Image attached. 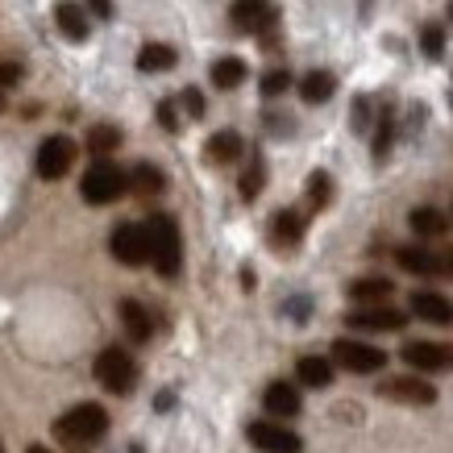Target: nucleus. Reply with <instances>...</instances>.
<instances>
[{"mask_svg": "<svg viewBox=\"0 0 453 453\" xmlns=\"http://www.w3.org/2000/svg\"><path fill=\"white\" fill-rule=\"evenodd\" d=\"M109 437V412L100 403H75L55 420V441L71 453H92Z\"/></svg>", "mask_w": 453, "mask_h": 453, "instance_id": "nucleus-1", "label": "nucleus"}, {"mask_svg": "<svg viewBox=\"0 0 453 453\" xmlns=\"http://www.w3.org/2000/svg\"><path fill=\"white\" fill-rule=\"evenodd\" d=\"M146 237H150V262L163 279H175L183 271V234H179V220L166 212H154L146 220Z\"/></svg>", "mask_w": 453, "mask_h": 453, "instance_id": "nucleus-2", "label": "nucleus"}, {"mask_svg": "<svg viewBox=\"0 0 453 453\" xmlns=\"http://www.w3.org/2000/svg\"><path fill=\"white\" fill-rule=\"evenodd\" d=\"M92 374H96V383L104 387V391H112V395H129V391L138 387V362H134V354L121 349V345H104L96 354V362H92Z\"/></svg>", "mask_w": 453, "mask_h": 453, "instance_id": "nucleus-3", "label": "nucleus"}, {"mask_svg": "<svg viewBox=\"0 0 453 453\" xmlns=\"http://www.w3.org/2000/svg\"><path fill=\"white\" fill-rule=\"evenodd\" d=\"M129 192V179H125V171L117 163H109V158H96V163L83 171V183H80V196L88 200V204H112V200H121V196Z\"/></svg>", "mask_w": 453, "mask_h": 453, "instance_id": "nucleus-4", "label": "nucleus"}, {"mask_svg": "<svg viewBox=\"0 0 453 453\" xmlns=\"http://www.w3.org/2000/svg\"><path fill=\"white\" fill-rule=\"evenodd\" d=\"M329 362L349 374H379L387 366V349H379L371 342H354V337H337Z\"/></svg>", "mask_w": 453, "mask_h": 453, "instance_id": "nucleus-5", "label": "nucleus"}, {"mask_svg": "<svg viewBox=\"0 0 453 453\" xmlns=\"http://www.w3.org/2000/svg\"><path fill=\"white\" fill-rule=\"evenodd\" d=\"M75 158H80V146L67 138V134H55V138H46L38 146V154H34V171H38V179H63L75 166Z\"/></svg>", "mask_w": 453, "mask_h": 453, "instance_id": "nucleus-6", "label": "nucleus"}, {"mask_svg": "<svg viewBox=\"0 0 453 453\" xmlns=\"http://www.w3.org/2000/svg\"><path fill=\"white\" fill-rule=\"evenodd\" d=\"M109 250L121 266H146V262H150V237H146V225H138V220L117 225L112 237H109Z\"/></svg>", "mask_w": 453, "mask_h": 453, "instance_id": "nucleus-7", "label": "nucleus"}, {"mask_svg": "<svg viewBox=\"0 0 453 453\" xmlns=\"http://www.w3.org/2000/svg\"><path fill=\"white\" fill-rule=\"evenodd\" d=\"M246 437L258 453H300L303 449L300 433H291L283 420H254L246 428Z\"/></svg>", "mask_w": 453, "mask_h": 453, "instance_id": "nucleus-8", "label": "nucleus"}, {"mask_svg": "<svg viewBox=\"0 0 453 453\" xmlns=\"http://www.w3.org/2000/svg\"><path fill=\"white\" fill-rule=\"evenodd\" d=\"M345 325H349V329H362V333H399L408 325V316L399 312V308H387V303L379 300V303L354 308V312L345 316Z\"/></svg>", "mask_w": 453, "mask_h": 453, "instance_id": "nucleus-9", "label": "nucleus"}, {"mask_svg": "<svg viewBox=\"0 0 453 453\" xmlns=\"http://www.w3.org/2000/svg\"><path fill=\"white\" fill-rule=\"evenodd\" d=\"M374 391L383 399H395V403H408V408H425L437 399V387L425 383V379H416V374H399V379H383V383H374Z\"/></svg>", "mask_w": 453, "mask_h": 453, "instance_id": "nucleus-10", "label": "nucleus"}, {"mask_svg": "<svg viewBox=\"0 0 453 453\" xmlns=\"http://www.w3.org/2000/svg\"><path fill=\"white\" fill-rule=\"evenodd\" d=\"M229 21L242 34H271L279 26V9L271 0H237L234 9H229Z\"/></svg>", "mask_w": 453, "mask_h": 453, "instance_id": "nucleus-11", "label": "nucleus"}, {"mask_svg": "<svg viewBox=\"0 0 453 453\" xmlns=\"http://www.w3.org/2000/svg\"><path fill=\"white\" fill-rule=\"evenodd\" d=\"M262 408H266V416H271V420H291V416H300V408H303L300 387L275 379V383L262 391Z\"/></svg>", "mask_w": 453, "mask_h": 453, "instance_id": "nucleus-12", "label": "nucleus"}, {"mask_svg": "<svg viewBox=\"0 0 453 453\" xmlns=\"http://www.w3.org/2000/svg\"><path fill=\"white\" fill-rule=\"evenodd\" d=\"M399 357H403L412 371H420V374L445 371V345H437V342H408L403 349H399Z\"/></svg>", "mask_w": 453, "mask_h": 453, "instance_id": "nucleus-13", "label": "nucleus"}, {"mask_svg": "<svg viewBox=\"0 0 453 453\" xmlns=\"http://www.w3.org/2000/svg\"><path fill=\"white\" fill-rule=\"evenodd\" d=\"M55 26L67 42H88V34H92L88 13H83V4H75V0H58L55 4Z\"/></svg>", "mask_w": 453, "mask_h": 453, "instance_id": "nucleus-14", "label": "nucleus"}, {"mask_svg": "<svg viewBox=\"0 0 453 453\" xmlns=\"http://www.w3.org/2000/svg\"><path fill=\"white\" fill-rule=\"evenodd\" d=\"M395 262L408 271V275H425V279H437L441 275V254L437 250H425V246H399L395 250Z\"/></svg>", "mask_w": 453, "mask_h": 453, "instance_id": "nucleus-15", "label": "nucleus"}, {"mask_svg": "<svg viewBox=\"0 0 453 453\" xmlns=\"http://www.w3.org/2000/svg\"><path fill=\"white\" fill-rule=\"evenodd\" d=\"M271 242H275L279 250H296L303 242V217L296 208H283V212L271 217Z\"/></svg>", "mask_w": 453, "mask_h": 453, "instance_id": "nucleus-16", "label": "nucleus"}, {"mask_svg": "<svg viewBox=\"0 0 453 453\" xmlns=\"http://www.w3.org/2000/svg\"><path fill=\"white\" fill-rule=\"evenodd\" d=\"M408 303H412V316H420L428 325H449L453 320V303L445 296H437V291H412Z\"/></svg>", "mask_w": 453, "mask_h": 453, "instance_id": "nucleus-17", "label": "nucleus"}, {"mask_svg": "<svg viewBox=\"0 0 453 453\" xmlns=\"http://www.w3.org/2000/svg\"><path fill=\"white\" fill-rule=\"evenodd\" d=\"M179 63L175 46H166V42H146L138 50V71L142 75H163V71H171Z\"/></svg>", "mask_w": 453, "mask_h": 453, "instance_id": "nucleus-18", "label": "nucleus"}, {"mask_svg": "<svg viewBox=\"0 0 453 453\" xmlns=\"http://www.w3.org/2000/svg\"><path fill=\"white\" fill-rule=\"evenodd\" d=\"M242 150H246V142H242V134L237 129H220V134H212L208 138V146H204V154H208V163H237L242 158Z\"/></svg>", "mask_w": 453, "mask_h": 453, "instance_id": "nucleus-19", "label": "nucleus"}, {"mask_svg": "<svg viewBox=\"0 0 453 453\" xmlns=\"http://www.w3.org/2000/svg\"><path fill=\"white\" fill-rule=\"evenodd\" d=\"M125 179H129V192L142 196V200H150V196H163L166 192V175L154 163H138Z\"/></svg>", "mask_w": 453, "mask_h": 453, "instance_id": "nucleus-20", "label": "nucleus"}, {"mask_svg": "<svg viewBox=\"0 0 453 453\" xmlns=\"http://www.w3.org/2000/svg\"><path fill=\"white\" fill-rule=\"evenodd\" d=\"M296 379H300L303 387H312V391H325V387L333 383V362L329 357H316V354L300 357V362H296Z\"/></svg>", "mask_w": 453, "mask_h": 453, "instance_id": "nucleus-21", "label": "nucleus"}, {"mask_svg": "<svg viewBox=\"0 0 453 453\" xmlns=\"http://www.w3.org/2000/svg\"><path fill=\"white\" fill-rule=\"evenodd\" d=\"M121 325H125V333H129V342H150V333H154V320H150V312L142 308L138 300H121Z\"/></svg>", "mask_w": 453, "mask_h": 453, "instance_id": "nucleus-22", "label": "nucleus"}, {"mask_svg": "<svg viewBox=\"0 0 453 453\" xmlns=\"http://www.w3.org/2000/svg\"><path fill=\"white\" fill-rule=\"evenodd\" d=\"M337 92V75L333 71H308L300 80V100L303 104H325Z\"/></svg>", "mask_w": 453, "mask_h": 453, "instance_id": "nucleus-23", "label": "nucleus"}, {"mask_svg": "<svg viewBox=\"0 0 453 453\" xmlns=\"http://www.w3.org/2000/svg\"><path fill=\"white\" fill-rule=\"evenodd\" d=\"M208 75H212V83H217L220 92H234V88H242V83H246L250 67L237 55H225V58H217V63H212V71H208Z\"/></svg>", "mask_w": 453, "mask_h": 453, "instance_id": "nucleus-24", "label": "nucleus"}, {"mask_svg": "<svg viewBox=\"0 0 453 453\" xmlns=\"http://www.w3.org/2000/svg\"><path fill=\"white\" fill-rule=\"evenodd\" d=\"M408 225H412L416 237H445L449 234V217L441 212V208H412V217H408Z\"/></svg>", "mask_w": 453, "mask_h": 453, "instance_id": "nucleus-25", "label": "nucleus"}, {"mask_svg": "<svg viewBox=\"0 0 453 453\" xmlns=\"http://www.w3.org/2000/svg\"><path fill=\"white\" fill-rule=\"evenodd\" d=\"M391 291H395L391 279H357V283H349V300L354 303H379V300H387Z\"/></svg>", "mask_w": 453, "mask_h": 453, "instance_id": "nucleus-26", "label": "nucleus"}, {"mask_svg": "<svg viewBox=\"0 0 453 453\" xmlns=\"http://www.w3.org/2000/svg\"><path fill=\"white\" fill-rule=\"evenodd\" d=\"M117 146H121V129L117 125H92L88 129V150L96 154V158H109Z\"/></svg>", "mask_w": 453, "mask_h": 453, "instance_id": "nucleus-27", "label": "nucleus"}, {"mask_svg": "<svg viewBox=\"0 0 453 453\" xmlns=\"http://www.w3.org/2000/svg\"><path fill=\"white\" fill-rule=\"evenodd\" d=\"M329 200H333V179H329V171H312V175H308V204L320 212V208H329Z\"/></svg>", "mask_w": 453, "mask_h": 453, "instance_id": "nucleus-28", "label": "nucleus"}, {"mask_svg": "<svg viewBox=\"0 0 453 453\" xmlns=\"http://www.w3.org/2000/svg\"><path fill=\"white\" fill-rule=\"evenodd\" d=\"M420 50H425L433 63H437L441 55H445V26H437V21H428L425 29H420Z\"/></svg>", "mask_w": 453, "mask_h": 453, "instance_id": "nucleus-29", "label": "nucleus"}, {"mask_svg": "<svg viewBox=\"0 0 453 453\" xmlns=\"http://www.w3.org/2000/svg\"><path fill=\"white\" fill-rule=\"evenodd\" d=\"M391 138H395V117H391V109H387L383 121H379V129H374V158H379V163L391 154Z\"/></svg>", "mask_w": 453, "mask_h": 453, "instance_id": "nucleus-30", "label": "nucleus"}, {"mask_svg": "<svg viewBox=\"0 0 453 453\" xmlns=\"http://www.w3.org/2000/svg\"><path fill=\"white\" fill-rule=\"evenodd\" d=\"M262 179H266V163H262V154H254V158H250V171L242 175V196H246V200H254V196L262 192Z\"/></svg>", "mask_w": 453, "mask_h": 453, "instance_id": "nucleus-31", "label": "nucleus"}, {"mask_svg": "<svg viewBox=\"0 0 453 453\" xmlns=\"http://www.w3.org/2000/svg\"><path fill=\"white\" fill-rule=\"evenodd\" d=\"M288 88H291V75L283 67H275V71H266V75H262V96H266V100L283 96Z\"/></svg>", "mask_w": 453, "mask_h": 453, "instance_id": "nucleus-32", "label": "nucleus"}, {"mask_svg": "<svg viewBox=\"0 0 453 453\" xmlns=\"http://www.w3.org/2000/svg\"><path fill=\"white\" fill-rule=\"evenodd\" d=\"M183 109H188V117H192V121H200V117L208 112L204 92H200V88H183Z\"/></svg>", "mask_w": 453, "mask_h": 453, "instance_id": "nucleus-33", "label": "nucleus"}, {"mask_svg": "<svg viewBox=\"0 0 453 453\" xmlns=\"http://www.w3.org/2000/svg\"><path fill=\"white\" fill-rule=\"evenodd\" d=\"M158 125H163L166 134H175V129H179V109H175V100H158Z\"/></svg>", "mask_w": 453, "mask_h": 453, "instance_id": "nucleus-34", "label": "nucleus"}, {"mask_svg": "<svg viewBox=\"0 0 453 453\" xmlns=\"http://www.w3.org/2000/svg\"><path fill=\"white\" fill-rule=\"evenodd\" d=\"M21 75H26V67H21V63H0V92L17 88V83H21Z\"/></svg>", "mask_w": 453, "mask_h": 453, "instance_id": "nucleus-35", "label": "nucleus"}, {"mask_svg": "<svg viewBox=\"0 0 453 453\" xmlns=\"http://www.w3.org/2000/svg\"><path fill=\"white\" fill-rule=\"evenodd\" d=\"M88 9H92L96 17H104V21H109V17H112V0H88Z\"/></svg>", "mask_w": 453, "mask_h": 453, "instance_id": "nucleus-36", "label": "nucleus"}, {"mask_svg": "<svg viewBox=\"0 0 453 453\" xmlns=\"http://www.w3.org/2000/svg\"><path fill=\"white\" fill-rule=\"evenodd\" d=\"M437 254H441V275H449V279H453V246L437 250Z\"/></svg>", "mask_w": 453, "mask_h": 453, "instance_id": "nucleus-37", "label": "nucleus"}, {"mask_svg": "<svg viewBox=\"0 0 453 453\" xmlns=\"http://www.w3.org/2000/svg\"><path fill=\"white\" fill-rule=\"evenodd\" d=\"M171 403H175V395H171V391H163V395L154 399V408H158V412H166V408H171Z\"/></svg>", "mask_w": 453, "mask_h": 453, "instance_id": "nucleus-38", "label": "nucleus"}, {"mask_svg": "<svg viewBox=\"0 0 453 453\" xmlns=\"http://www.w3.org/2000/svg\"><path fill=\"white\" fill-rule=\"evenodd\" d=\"M445 371H453V345H445Z\"/></svg>", "mask_w": 453, "mask_h": 453, "instance_id": "nucleus-39", "label": "nucleus"}, {"mask_svg": "<svg viewBox=\"0 0 453 453\" xmlns=\"http://www.w3.org/2000/svg\"><path fill=\"white\" fill-rule=\"evenodd\" d=\"M26 453H50V449H46V445H29Z\"/></svg>", "mask_w": 453, "mask_h": 453, "instance_id": "nucleus-40", "label": "nucleus"}, {"mask_svg": "<svg viewBox=\"0 0 453 453\" xmlns=\"http://www.w3.org/2000/svg\"><path fill=\"white\" fill-rule=\"evenodd\" d=\"M449 26H453V0H449Z\"/></svg>", "mask_w": 453, "mask_h": 453, "instance_id": "nucleus-41", "label": "nucleus"}, {"mask_svg": "<svg viewBox=\"0 0 453 453\" xmlns=\"http://www.w3.org/2000/svg\"><path fill=\"white\" fill-rule=\"evenodd\" d=\"M0 112H4V92H0Z\"/></svg>", "mask_w": 453, "mask_h": 453, "instance_id": "nucleus-42", "label": "nucleus"}, {"mask_svg": "<svg viewBox=\"0 0 453 453\" xmlns=\"http://www.w3.org/2000/svg\"><path fill=\"white\" fill-rule=\"evenodd\" d=\"M0 453H4V445H0Z\"/></svg>", "mask_w": 453, "mask_h": 453, "instance_id": "nucleus-43", "label": "nucleus"}]
</instances>
